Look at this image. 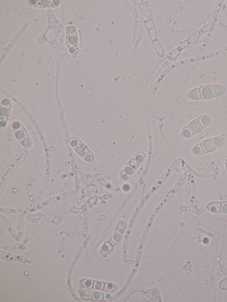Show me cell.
I'll use <instances>...</instances> for the list:
<instances>
[{
	"instance_id": "6da1fadb",
	"label": "cell",
	"mask_w": 227,
	"mask_h": 302,
	"mask_svg": "<svg viewBox=\"0 0 227 302\" xmlns=\"http://www.w3.org/2000/svg\"><path fill=\"white\" fill-rule=\"evenodd\" d=\"M200 96L204 99H208L213 97L212 86L210 85L204 86L200 88Z\"/></svg>"
},
{
	"instance_id": "7a4b0ae2",
	"label": "cell",
	"mask_w": 227,
	"mask_h": 302,
	"mask_svg": "<svg viewBox=\"0 0 227 302\" xmlns=\"http://www.w3.org/2000/svg\"><path fill=\"white\" fill-rule=\"evenodd\" d=\"M201 145L204 153H210L214 150L215 149L213 141L211 139L204 140L201 143Z\"/></svg>"
},
{
	"instance_id": "3957f363",
	"label": "cell",
	"mask_w": 227,
	"mask_h": 302,
	"mask_svg": "<svg viewBox=\"0 0 227 302\" xmlns=\"http://www.w3.org/2000/svg\"><path fill=\"white\" fill-rule=\"evenodd\" d=\"M206 208L212 213H219L222 209V204L219 202H213L207 205Z\"/></svg>"
},
{
	"instance_id": "277c9868",
	"label": "cell",
	"mask_w": 227,
	"mask_h": 302,
	"mask_svg": "<svg viewBox=\"0 0 227 302\" xmlns=\"http://www.w3.org/2000/svg\"><path fill=\"white\" fill-rule=\"evenodd\" d=\"M189 127L193 133L194 134L201 131L203 128L202 125L197 120H195L191 122L189 124Z\"/></svg>"
},
{
	"instance_id": "5b68a950",
	"label": "cell",
	"mask_w": 227,
	"mask_h": 302,
	"mask_svg": "<svg viewBox=\"0 0 227 302\" xmlns=\"http://www.w3.org/2000/svg\"><path fill=\"white\" fill-rule=\"evenodd\" d=\"M213 95L215 97L222 96L225 92V88L220 85H215L212 86Z\"/></svg>"
},
{
	"instance_id": "8992f818",
	"label": "cell",
	"mask_w": 227,
	"mask_h": 302,
	"mask_svg": "<svg viewBox=\"0 0 227 302\" xmlns=\"http://www.w3.org/2000/svg\"><path fill=\"white\" fill-rule=\"evenodd\" d=\"M189 97L193 100H197L200 99L201 97L200 89L198 88H195L191 90L188 94Z\"/></svg>"
},
{
	"instance_id": "52a82bcc",
	"label": "cell",
	"mask_w": 227,
	"mask_h": 302,
	"mask_svg": "<svg viewBox=\"0 0 227 302\" xmlns=\"http://www.w3.org/2000/svg\"><path fill=\"white\" fill-rule=\"evenodd\" d=\"M200 123L202 127H205L208 126L211 122V118L207 115H203L200 117L197 120Z\"/></svg>"
},
{
	"instance_id": "ba28073f",
	"label": "cell",
	"mask_w": 227,
	"mask_h": 302,
	"mask_svg": "<svg viewBox=\"0 0 227 302\" xmlns=\"http://www.w3.org/2000/svg\"><path fill=\"white\" fill-rule=\"evenodd\" d=\"M213 144L215 148H220L225 144V139L221 136H217L212 139Z\"/></svg>"
},
{
	"instance_id": "9c48e42d",
	"label": "cell",
	"mask_w": 227,
	"mask_h": 302,
	"mask_svg": "<svg viewBox=\"0 0 227 302\" xmlns=\"http://www.w3.org/2000/svg\"><path fill=\"white\" fill-rule=\"evenodd\" d=\"M192 153L195 155H201L204 153L202 146L200 144H197L194 146L192 149Z\"/></svg>"
},
{
	"instance_id": "30bf717a",
	"label": "cell",
	"mask_w": 227,
	"mask_h": 302,
	"mask_svg": "<svg viewBox=\"0 0 227 302\" xmlns=\"http://www.w3.org/2000/svg\"><path fill=\"white\" fill-rule=\"evenodd\" d=\"M181 135L184 138H189L193 135V133L189 126H186L183 128L181 132Z\"/></svg>"
},
{
	"instance_id": "8fae6325",
	"label": "cell",
	"mask_w": 227,
	"mask_h": 302,
	"mask_svg": "<svg viewBox=\"0 0 227 302\" xmlns=\"http://www.w3.org/2000/svg\"><path fill=\"white\" fill-rule=\"evenodd\" d=\"M116 287L111 283H106L104 284V290L106 292H113L115 290Z\"/></svg>"
},
{
	"instance_id": "7c38bea8",
	"label": "cell",
	"mask_w": 227,
	"mask_h": 302,
	"mask_svg": "<svg viewBox=\"0 0 227 302\" xmlns=\"http://www.w3.org/2000/svg\"><path fill=\"white\" fill-rule=\"evenodd\" d=\"M113 247L112 245H111L110 244H108L107 243L104 244V246H103V251H105V253H109V252H111L112 250Z\"/></svg>"
},
{
	"instance_id": "4fadbf2b",
	"label": "cell",
	"mask_w": 227,
	"mask_h": 302,
	"mask_svg": "<svg viewBox=\"0 0 227 302\" xmlns=\"http://www.w3.org/2000/svg\"><path fill=\"white\" fill-rule=\"evenodd\" d=\"M221 204H222V212L227 213V201L222 202Z\"/></svg>"
},
{
	"instance_id": "5bb4252c",
	"label": "cell",
	"mask_w": 227,
	"mask_h": 302,
	"mask_svg": "<svg viewBox=\"0 0 227 302\" xmlns=\"http://www.w3.org/2000/svg\"><path fill=\"white\" fill-rule=\"evenodd\" d=\"M112 297L113 296L111 294L105 293L104 294V300H112Z\"/></svg>"
},
{
	"instance_id": "9a60e30c",
	"label": "cell",
	"mask_w": 227,
	"mask_h": 302,
	"mask_svg": "<svg viewBox=\"0 0 227 302\" xmlns=\"http://www.w3.org/2000/svg\"><path fill=\"white\" fill-rule=\"evenodd\" d=\"M225 167L227 170V160H226L225 163Z\"/></svg>"
}]
</instances>
